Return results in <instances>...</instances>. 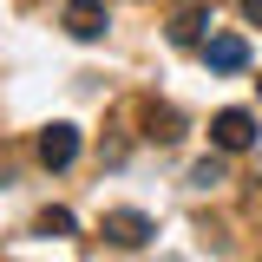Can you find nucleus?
<instances>
[{"label":"nucleus","instance_id":"1","mask_svg":"<svg viewBox=\"0 0 262 262\" xmlns=\"http://www.w3.org/2000/svg\"><path fill=\"white\" fill-rule=\"evenodd\" d=\"M158 236V223L144 216V210H105V243H118V249H144Z\"/></svg>","mask_w":262,"mask_h":262},{"label":"nucleus","instance_id":"2","mask_svg":"<svg viewBox=\"0 0 262 262\" xmlns=\"http://www.w3.org/2000/svg\"><path fill=\"white\" fill-rule=\"evenodd\" d=\"M210 144H216V151H249V144H256V118L236 112V105L216 112V118H210Z\"/></svg>","mask_w":262,"mask_h":262},{"label":"nucleus","instance_id":"3","mask_svg":"<svg viewBox=\"0 0 262 262\" xmlns=\"http://www.w3.org/2000/svg\"><path fill=\"white\" fill-rule=\"evenodd\" d=\"M66 33L72 39H105V27H112V13H105V0H66Z\"/></svg>","mask_w":262,"mask_h":262},{"label":"nucleus","instance_id":"4","mask_svg":"<svg viewBox=\"0 0 262 262\" xmlns=\"http://www.w3.org/2000/svg\"><path fill=\"white\" fill-rule=\"evenodd\" d=\"M203 66H210V72H243V66H249V39H243V33H210V39H203Z\"/></svg>","mask_w":262,"mask_h":262},{"label":"nucleus","instance_id":"5","mask_svg":"<svg viewBox=\"0 0 262 262\" xmlns=\"http://www.w3.org/2000/svg\"><path fill=\"white\" fill-rule=\"evenodd\" d=\"M203 27H210V0H177V7H170V46H196V39H203Z\"/></svg>","mask_w":262,"mask_h":262},{"label":"nucleus","instance_id":"6","mask_svg":"<svg viewBox=\"0 0 262 262\" xmlns=\"http://www.w3.org/2000/svg\"><path fill=\"white\" fill-rule=\"evenodd\" d=\"M72 158H79V125H46L39 131V164L46 170H66Z\"/></svg>","mask_w":262,"mask_h":262},{"label":"nucleus","instance_id":"7","mask_svg":"<svg viewBox=\"0 0 262 262\" xmlns=\"http://www.w3.org/2000/svg\"><path fill=\"white\" fill-rule=\"evenodd\" d=\"M144 125H151V138H158V144H170V138H184V118H177L170 105H144Z\"/></svg>","mask_w":262,"mask_h":262},{"label":"nucleus","instance_id":"8","mask_svg":"<svg viewBox=\"0 0 262 262\" xmlns=\"http://www.w3.org/2000/svg\"><path fill=\"white\" fill-rule=\"evenodd\" d=\"M190 184H196V190H210V184H223V158H203V164L190 170Z\"/></svg>","mask_w":262,"mask_h":262},{"label":"nucleus","instance_id":"9","mask_svg":"<svg viewBox=\"0 0 262 262\" xmlns=\"http://www.w3.org/2000/svg\"><path fill=\"white\" fill-rule=\"evenodd\" d=\"M39 229H46V236H72V216H66V210H46Z\"/></svg>","mask_w":262,"mask_h":262},{"label":"nucleus","instance_id":"10","mask_svg":"<svg viewBox=\"0 0 262 262\" xmlns=\"http://www.w3.org/2000/svg\"><path fill=\"white\" fill-rule=\"evenodd\" d=\"M243 20H262V0H243Z\"/></svg>","mask_w":262,"mask_h":262},{"label":"nucleus","instance_id":"11","mask_svg":"<svg viewBox=\"0 0 262 262\" xmlns=\"http://www.w3.org/2000/svg\"><path fill=\"white\" fill-rule=\"evenodd\" d=\"M256 85H262V79H256Z\"/></svg>","mask_w":262,"mask_h":262}]
</instances>
